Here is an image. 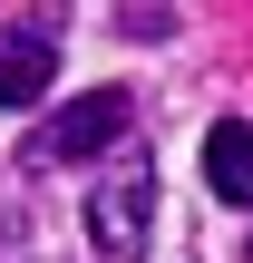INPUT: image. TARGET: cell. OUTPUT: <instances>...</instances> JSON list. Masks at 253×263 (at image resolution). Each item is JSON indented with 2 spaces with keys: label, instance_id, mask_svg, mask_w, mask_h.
<instances>
[{
  "label": "cell",
  "instance_id": "2",
  "mask_svg": "<svg viewBox=\"0 0 253 263\" xmlns=\"http://www.w3.org/2000/svg\"><path fill=\"white\" fill-rule=\"evenodd\" d=\"M146 224H156V166H146V146H127L88 185V244L107 263H146Z\"/></svg>",
  "mask_w": 253,
  "mask_h": 263
},
{
  "label": "cell",
  "instance_id": "6",
  "mask_svg": "<svg viewBox=\"0 0 253 263\" xmlns=\"http://www.w3.org/2000/svg\"><path fill=\"white\" fill-rule=\"evenodd\" d=\"M244 263H253V244H244Z\"/></svg>",
  "mask_w": 253,
  "mask_h": 263
},
{
  "label": "cell",
  "instance_id": "3",
  "mask_svg": "<svg viewBox=\"0 0 253 263\" xmlns=\"http://www.w3.org/2000/svg\"><path fill=\"white\" fill-rule=\"evenodd\" d=\"M49 78H59V29L49 20H20L0 39V107H39Z\"/></svg>",
  "mask_w": 253,
  "mask_h": 263
},
{
  "label": "cell",
  "instance_id": "5",
  "mask_svg": "<svg viewBox=\"0 0 253 263\" xmlns=\"http://www.w3.org/2000/svg\"><path fill=\"white\" fill-rule=\"evenodd\" d=\"M127 39H176V10H117Z\"/></svg>",
  "mask_w": 253,
  "mask_h": 263
},
{
  "label": "cell",
  "instance_id": "4",
  "mask_svg": "<svg viewBox=\"0 0 253 263\" xmlns=\"http://www.w3.org/2000/svg\"><path fill=\"white\" fill-rule=\"evenodd\" d=\"M205 185H215L224 205H253V127L244 117H224V127L205 137Z\"/></svg>",
  "mask_w": 253,
  "mask_h": 263
},
{
  "label": "cell",
  "instance_id": "1",
  "mask_svg": "<svg viewBox=\"0 0 253 263\" xmlns=\"http://www.w3.org/2000/svg\"><path fill=\"white\" fill-rule=\"evenodd\" d=\"M127 127H137V98H127V88H88V98L49 107V117L20 137V166L39 176V166H78V156H107V146H127Z\"/></svg>",
  "mask_w": 253,
  "mask_h": 263
}]
</instances>
